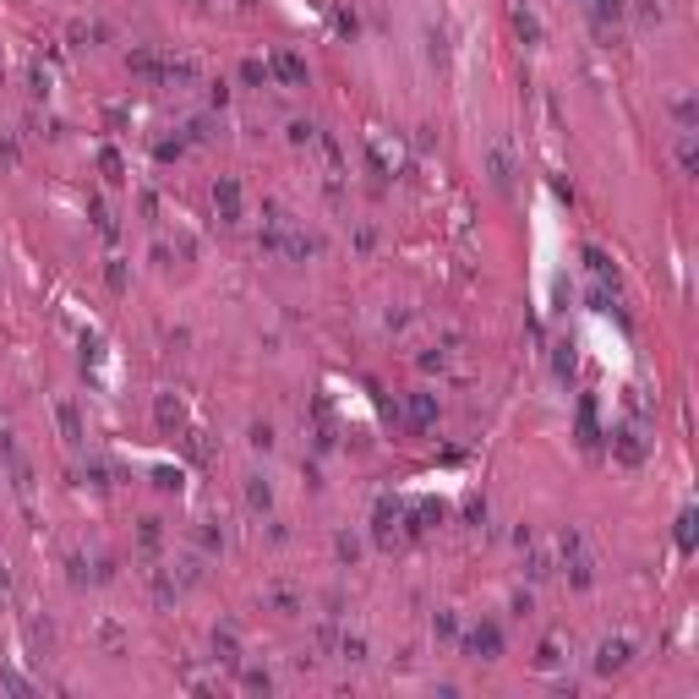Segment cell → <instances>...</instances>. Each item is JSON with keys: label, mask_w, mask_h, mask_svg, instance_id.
Instances as JSON below:
<instances>
[{"label": "cell", "mask_w": 699, "mask_h": 699, "mask_svg": "<svg viewBox=\"0 0 699 699\" xmlns=\"http://www.w3.org/2000/svg\"><path fill=\"white\" fill-rule=\"evenodd\" d=\"M410 421H415V426H426V421H432V399H426V393H421V399H410Z\"/></svg>", "instance_id": "277c9868"}, {"label": "cell", "mask_w": 699, "mask_h": 699, "mask_svg": "<svg viewBox=\"0 0 699 699\" xmlns=\"http://www.w3.org/2000/svg\"><path fill=\"white\" fill-rule=\"evenodd\" d=\"M623 661H628V645H623V639H617V645H601V672H617V667H623Z\"/></svg>", "instance_id": "7a4b0ae2"}, {"label": "cell", "mask_w": 699, "mask_h": 699, "mask_svg": "<svg viewBox=\"0 0 699 699\" xmlns=\"http://www.w3.org/2000/svg\"><path fill=\"white\" fill-rule=\"evenodd\" d=\"M219 208H225V219H235V208H241V191H235V181H219Z\"/></svg>", "instance_id": "3957f363"}, {"label": "cell", "mask_w": 699, "mask_h": 699, "mask_svg": "<svg viewBox=\"0 0 699 699\" xmlns=\"http://www.w3.org/2000/svg\"><path fill=\"white\" fill-rule=\"evenodd\" d=\"M273 71L285 83H306V61H295V55H273Z\"/></svg>", "instance_id": "6da1fadb"}, {"label": "cell", "mask_w": 699, "mask_h": 699, "mask_svg": "<svg viewBox=\"0 0 699 699\" xmlns=\"http://www.w3.org/2000/svg\"><path fill=\"white\" fill-rule=\"evenodd\" d=\"M470 645L481 650V656H497V628H481V634H475Z\"/></svg>", "instance_id": "5b68a950"}]
</instances>
